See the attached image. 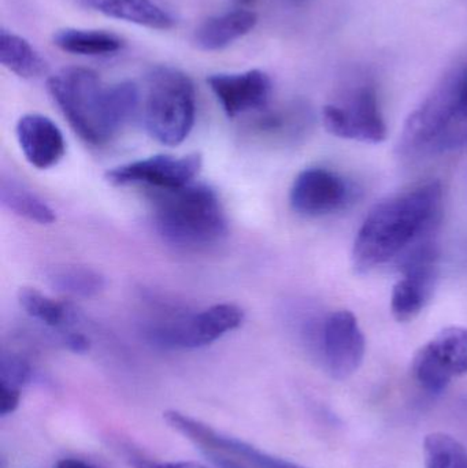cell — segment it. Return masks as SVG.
Masks as SVG:
<instances>
[{"instance_id":"cell-1","label":"cell","mask_w":467,"mask_h":468,"mask_svg":"<svg viewBox=\"0 0 467 468\" xmlns=\"http://www.w3.org/2000/svg\"><path fill=\"white\" fill-rule=\"evenodd\" d=\"M443 200L439 181L414 186L378 203L362 224L353 248L356 271L367 272L399 258L438 224Z\"/></svg>"},{"instance_id":"cell-2","label":"cell","mask_w":467,"mask_h":468,"mask_svg":"<svg viewBox=\"0 0 467 468\" xmlns=\"http://www.w3.org/2000/svg\"><path fill=\"white\" fill-rule=\"evenodd\" d=\"M49 95L69 125L87 144L109 143L136 114L140 90L132 81L103 85L87 68H66L47 81Z\"/></svg>"},{"instance_id":"cell-3","label":"cell","mask_w":467,"mask_h":468,"mask_svg":"<svg viewBox=\"0 0 467 468\" xmlns=\"http://www.w3.org/2000/svg\"><path fill=\"white\" fill-rule=\"evenodd\" d=\"M154 227L170 245L181 250H206L228 233L218 194L205 184H189L154 195Z\"/></svg>"},{"instance_id":"cell-4","label":"cell","mask_w":467,"mask_h":468,"mask_svg":"<svg viewBox=\"0 0 467 468\" xmlns=\"http://www.w3.org/2000/svg\"><path fill=\"white\" fill-rule=\"evenodd\" d=\"M465 68L447 74L440 84L411 112L400 134V155L446 153L467 144V117L461 109Z\"/></svg>"},{"instance_id":"cell-5","label":"cell","mask_w":467,"mask_h":468,"mask_svg":"<svg viewBox=\"0 0 467 468\" xmlns=\"http://www.w3.org/2000/svg\"><path fill=\"white\" fill-rule=\"evenodd\" d=\"M196 117L194 82L172 66H156L148 73L143 120L151 137L175 147L191 133Z\"/></svg>"},{"instance_id":"cell-6","label":"cell","mask_w":467,"mask_h":468,"mask_svg":"<svg viewBox=\"0 0 467 468\" xmlns=\"http://www.w3.org/2000/svg\"><path fill=\"white\" fill-rule=\"evenodd\" d=\"M243 321L244 313L240 307L222 303L153 327L150 340L165 349L203 348L238 329Z\"/></svg>"},{"instance_id":"cell-7","label":"cell","mask_w":467,"mask_h":468,"mask_svg":"<svg viewBox=\"0 0 467 468\" xmlns=\"http://www.w3.org/2000/svg\"><path fill=\"white\" fill-rule=\"evenodd\" d=\"M324 126L340 139L380 144L387 139V125L372 84L351 90L339 103L326 104Z\"/></svg>"},{"instance_id":"cell-8","label":"cell","mask_w":467,"mask_h":468,"mask_svg":"<svg viewBox=\"0 0 467 468\" xmlns=\"http://www.w3.org/2000/svg\"><path fill=\"white\" fill-rule=\"evenodd\" d=\"M413 374L430 393L443 392L452 379L466 376L467 327H446L422 346L413 359Z\"/></svg>"},{"instance_id":"cell-9","label":"cell","mask_w":467,"mask_h":468,"mask_svg":"<svg viewBox=\"0 0 467 468\" xmlns=\"http://www.w3.org/2000/svg\"><path fill=\"white\" fill-rule=\"evenodd\" d=\"M164 420L170 429L194 442L205 455L218 453L228 456L246 468H307L258 450L243 440L218 433L211 426L175 410L165 412Z\"/></svg>"},{"instance_id":"cell-10","label":"cell","mask_w":467,"mask_h":468,"mask_svg":"<svg viewBox=\"0 0 467 468\" xmlns=\"http://www.w3.org/2000/svg\"><path fill=\"white\" fill-rule=\"evenodd\" d=\"M439 252L432 242H422L409 250L403 261V278L394 286L391 311L398 322H410L432 297L439 277Z\"/></svg>"},{"instance_id":"cell-11","label":"cell","mask_w":467,"mask_h":468,"mask_svg":"<svg viewBox=\"0 0 467 468\" xmlns=\"http://www.w3.org/2000/svg\"><path fill=\"white\" fill-rule=\"evenodd\" d=\"M202 169L200 154L155 155L109 170L107 183L114 186H145L154 191H172L194 183Z\"/></svg>"},{"instance_id":"cell-12","label":"cell","mask_w":467,"mask_h":468,"mask_svg":"<svg viewBox=\"0 0 467 468\" xmlns=\"http://www.w3.org/2000/svg\"><path fill=\"white\" fill-rule=\"evenodd\" d=\"M365 352L366 341L356 315L347 310L331 314L321 332V354L328 373L339 381L350 378L361 367Z\"/></svg>"},{"instance_id":"cell-13","label":"cell","mask_w":467,"mask_h":468,"mask_svg":"<svg viewBox=\"0 0 467 468\" xmlns=\"http://www.w3.org/2000/svg\"><path fill=\"white\" fill-rule=\"evenodd\" d=\"M351 197L347 183L323 167L303 170L293 181L290 202L304 217H323L342 210Z\"/></svg>"},{"instance_id":"cell-14","label":"cell","mask_w":467,"mask_h":468,"mask_svg":"<svg viewBox=\"0 0 467 468\" xmlns=\"http://www.w3.org/2000/svg\"><path fill=\"white\" fill-rule=\"evenodd\" d=\"M207 84L229 118L265 109L273 88L271 77L258 69L244 73L211 74Z\"/></svg>"},{"instance_id":"cell-15","label":"cell","mask_w":467,"mask_h":468,"mask_svg":"<svg viewBox=\"0 0 467 468\" xmlns=\"http://www.w3.org/2000/svg\"><path fill=\"white\" fill-rule=\"evenodd\" d=\"M16 139L27 161L37 169H49L65 156L62 132L44 115H24L16 123Z\"/></svg>"},{"instance_id":"cell-16","label":"cell","mask_w":467,"mask_h":468,"mask_svg":"<svg viewBox=\"0 0 467 468\" xmlns=\"http://www.w3.org/2000/svg\"><path fill=\"white\" fill-rule=\"evenodd\" d=\"M257 24L258 16L252 11H228L206 19L195 32V44L203 51H219L249 35Z\"/></svg>"},{"instance_id":"cell-17","label":"cell","mask_w":467,"mask_h":468,"mask_svg":"<svg viewBox=\"0 0 467 468\" xmlns=\"http://www.w3.org/2000/svg\"><path fill=\"white\" fill-rule=\"evenodd\" d=\"M84 7L110 18L132 22L150 29L167 30L175 19L153 0H79Z\"/></svg>"},{"instance_id":"cell-18","label":"cell","mask_w":467,"mask_h":468,"mask_svg":"<svg viewBox=\"0 0 467 468\" xmlns=\"http://www.w3.org/2000/svg\"><path fill=\"white\" fill-rule=\"evenodd\" d=\"M55 46L68 54L82 57H103L121 51L125 46L122 38L104 30L76 29L66 27L58 30L52 37Z\"/></svg>"},{"instance_id":"cell-19","label":"cell","mask_w":467,"mask_h":468,"mask_svg":"<svg viewBox=\"0 0 467 468\" xmlns=\"http://www.w3.org/2000/svg\"><path fill=\"white\" fill-rule=\"evenodd\" d=\"M0 62L21 79H37L48 70L44 58L21 36L0 32Z\"/></svg>"},{"instance_id":"cell-20","label":"cell","mask_w":467,"mask_h":468,"mask_svg":"<svg viewBox=\"0 0 467 468\" xmlns=\"http://www.w3.org/2000/svg\"><path fill=\"white\" fill-rule=\"evenodd\" d=\"M0 202L3 207L22 218L40 225L54 224L57 221L54 210L43 199L14 180H2Z\"/></svg>"},{"instance_id":"cell-21","label":"cell","mask_w":467,"mask_h":468,"mask_svg":"<svg viewBox=\"0 0 467 468\" xmlns=\"http://www.w3.org/2000/svg\"><path fill=\"white\" fill-rule=\"evenodd\" d=\"M22 310L36 321L46 324L49 329L65 332L74 322V311L66 303L57 302L41 292L32 288H22L18 293Z\"/></svg>"},{"instance_id":"cell-22","label":"cell","mask_w":467,"mask_h":468,"mask_svg":"<svg viewBox=\"0 0 467 468\" xmlns=\"http://www.w3.org/2000/svg\"><path fill=\"white\" fill-rule=\"evenodd\" d=\"M47 280L55 291L81 299L98 296L106 286L103 275L81 266L55 267L47 274Z\"/></svg>"},{"instance_id":"cell-23","label":"cell","mask_w":467,"mask_h":468,"mask_svg":"<svg viewBox=\"0 0 467 468\" xmlns=\"http://www.w3.org/2000/svg\"><path fill=\"white\" fill-rule=\"evenodd\" d=\"M425 468H467V450L446 433H432L424 441Z\"/></svg>"},{"instance_id":"cell-24","label":"cell","mask_w":467,"mask_h":468,"mask_svg":"<svg viewBox=\"0 0 467 468\" xmlns=\"http://www.w3.org/2000/svg\"><path fill=\"white\" fill-rule=\"evenodd\" d=\"M33 378V368L21 355L3 352L0 357V384L22 389Z\"/></svg>"},{"instance_id":"cell-25","label":"cell","mask_w":467,"mask_h":468,"mask_svg":"<svg viewBox=\"0 0 467 468\" xmlns=\"http://www.w3.org/2000/svg\"><path fill=\"white\" fill-rule=\"evenodd\" d=\"M21 403V389L0 384V415L7 417L14 414Z\"/></svg>"},{"instance_id":"cell-26","label":"cell","mask_w":467,"mask_h":468,"mask_svg":"<svg viewBox=\"0 0 467 468\" xmlns=\"http://www.w3.org/2000/svg\"><path fill=\"white\" fill-rule=\"evenodd\" d=\"M131 466L133 468H208L195 462H170V463H162V462L148 461L144 458H132Z\"/></svg>"},{"instance_id":"cell-27","label":"cell","mask_w":467,"mask_h":468,"mask_svg":"<svg viewBox=\"0 0 467 468\" xmlns=\"http://www.w3.org/2000/svg\"><path fill=\"white\" fill-rule=\"evenodd\" d=\"M55 468H99L95 464L88 463V462L80 461V459H62L58 462Z\"/></svg>"},{"instance_id":"cell-28","label":"cell","mask_w":467,"mask_h":468,"mask_svg":"<svg viewBox=\"0 0 467 468\" xmlns=\"http://www.w3.org/2000/svg\"><path fill=\"white\" fill-rule=\"evenodd\" d=\"M461 109L467 117V66L463 71L462 87H461Z\"/></svg>"},{"instance_id":"cell-29","label":"cell","mask_w":467,"mask_h":468,"mask_svg":"<svg viewBox=\"0 0 467 468\" xmlns=\"http://www.w3.org/2000/svg\"><path fill=\"white\" fill-rule=\"evenodd\" d=\"M240 2L249 3V2H252V0H240Z\"/></svg>"}]
</instances>
